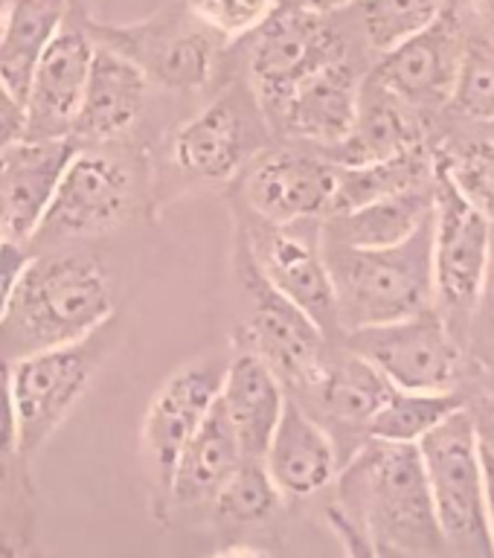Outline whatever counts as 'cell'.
I'll list each match as a JSON object with an SVG mask.
<instances>
[{"mask_svg": "<svg viewBox=\"0 0 494 558\" xmlns=\"http://www.w3.org/2000/svg\"><path fill=\"white\" fill-rule=\"evenodd\" d=\"M332 526L358 556H436L445 553L419 448L370 439L340 462Z\"/></svg>", "mask_w": 494, "mask_h": 558, "instance_id": "cell-1", "label": "cell"}, {"mask_svg": "<svg viewBox=\"0 0 494 558\" xmlns=\"http://www.w3.org/2000/svg\"><path fill=\"white\" fill-rule=\"evenodd\" d=\"M113 317L111 279L96 256L47 247L33 256L0 317V357L33 355L82 338Z\"/></svg>", "mask_w": 494, "mask_h": 558, "instance_id": "cell-2", "label": "cell"}, {"mask_svg": "<svg viewBox=\"0 0 494 558\" xmlns=\"http://www.w3.org/2000/svg\"><path fill=\"white\" fill-rule=\"evenodd\" d=\"M431 218L390 247H347L321 235L344 335L434 308Z\"/></svg>", "mask_w": 494, "mask_h": 558, "instance_id": "cell-3", "label": "cell"}, {"mask_svg": "<svg viewBox=\"0 0 494 558\" xmlns=\"http://www.w3.org/2000/svg\"><path fill=\"white\" fill-rule=\"evenodd\" d=\"M140 201L143 174L137 157L117 151L111 143H79L29 244L47 251L117 230L137 213Z\"/></svg>", "mask_w": 494, "mask_h": 558, "instance_id": "cell-4", "label": "cell"}, {"mask_svg": "<svg viewBox=\"0 0 494 558\" xmlns=\"http://www.w3.org/2000/svg\"><path fill=\"white\" fill-rule=\"evenodd\" d=\"M117 320H105L82 338L9 361L17 413V457L29 460L73 413L94 375L117 347Z\"/></svg>", "mask_w": 494, "mask_h": 558, "instance_id": "cell-5", "label": "cell"}, {"mask_svg": "<svg viewBox=\"0 0 494 558\" xmlns=\"http://www.w3.org/2000/svg\"><path fill=\"white\" fill-rule=\"evenodd\" d=\"M445 553L494 556L486 523L483 448L474 418L466 408L454 410L417 442Z\"/></svg>", "mask_w": 494, "mask_h": 558, "instance_id": "cell-6", "label": "cell"}, {"mask_svg": "<svg viewBox=\"0 0 494 558\" xmlns=\"http://www.w3.org/2000/svg\"><path fill=\"white\" fill-rule=\"evenodd\" d=\"M233 268L244 300V320L236 329V349H248L274 369L286 390H303L326 364V335L317 323L270 286L248 244L236 233Z\"/></svg>", "mask_w": 494, "mask_h": 558, "instance_id": "cell-7", "label": "cell"}, {"mask_svg": "<svg viewBox=\"0 0 494 558\" xmlns=\"http://www.w3.org/2000/svg\"><path fill=\"white\" fill-rule=\"evenodd\" d=\"M268 137L270 125L260 96L248 76L236 78L192 120L172 131L169 163L186 183L233 181L268 146Z\"/></svg>", "mask_w": 494, "mask_h": 558, "instance_id": "cell-8", "label": "cell"}, {"mask_svg": "<svg viewBox=\"0 0 494 558\" xmlns=\"http://www.w3.org/2000/svg\"><path fill=\"white\" fill-rule=\"evenodd\" d=\"M492 221L471 207L454 183L434 169V218H431V259H434V308L448 329H466L480 308L486 282Z\"/></svg>", "mask_w": 494, "mask_h": 558, "instance_id": "cell-9", "label": "cell"}, {"mask_svg": "<svg viewBox=\"0 0 494 558\" xmlns=\"http://www.w3.org/2000/svg\"><path fill=\"white\" fill-rule=\"evenodd\" d=\"M236 233L242 235L253 262L279 294H286L297 308H303L326 338L340 335L335 288L323 259L317 218L274 225L242 209L236 221Z\"/></svg>", "mask_w": 494, "mask_h": 558, "instance_id": "cell-10", "label": "cell"}, {"mask_svg": "<svg viewBox=\"0 0 494 558\" xmlns=\"http://www.w3.org/2000/svg\"><path fill=\"white\" fill-rule=\"evenodd\" d=\"M230 355H201L174 369L148 404L140 427V462L146 471L157 514L169 512V480L183 445L207 416L225 381Z\"/></svg>", "mask_w": 494, "mask_h": 558, "instance_id": "cell-11", "label": "cell"}, {"mask_svg": "<svg viewBox=\"0 0 494 558\" xmlns=\"http://www.w3.org/2000/svg\"><path fill=\"white\" fill-rule=\"evenodd\" d=\"M347 349L366 357L399 390H454L462 373L457 335L436 308L347 331Z\"/></svg>", "mask_w": 494, "mask_h": 558, "instance_id": "cell-12", "label": "cell"}, {"mask_svg": "<svg viewBox=\"0 0 494 558\" xmlns=\"http://www.w3.org/2000/svg\"><path fill=\"white\" fill-rule=\"evenodd\" d=\"M248 38V82L265 113L312 70L347 56L344 38L332 29L326 15L300 7H274Z\"/></svg>", "mask_w": 494, "mask_h": 558, "instance_id": "cell-13", "label": "cell"}, {"mask_svg": "<svg viewBox=\"0 0 494 558\" xmlns=\"http://www.w3.org/2000/svg\"><path fill=\"white\" fill-rule=\"evenodd\" d=\"M338 163L317 148H262L239 172V201L251 216L291 225L329 213Z\"/></svg>", "mask_w": 494, "mask_h": 558, "instance_id": "cell-14", "label": "cell"}, {"mask_svg": "<svg viewBox=\"0 0 494 558\" xmlns=\"http://www.w3.org/2000/svg\"><path fill=\"white\" fill-rule=\"evenodd\" d=\"M99 44L125 52L137 61L148 82L195 94L213 82L218 68V38L209 26H204L190 12V21H157V24L125 26V29H94Z\"/></svg>", "mask_w": 494, "mask_h": 558, "instance_id": "cell-15", "label": "cell"}, {"mask_svg": "<svg viewBox=\"0 0 494 558\" xmlns=\"http://www.w3.org/2000/svg\"><path fill=\"white\" fill-rule=\"evenodd\" d=\"M462 50L466 41L448 3L425 29L382 52L370 78L410 108H439L454 94Z\"/></svg>", "mask_w": 494, "mask_h": 558, "instance_id": "cell-16", "label": "cell"}, {"mask_svg": "<svg viewBox=\"0 0 494 558\" xmlns=\"http://www.w3.org/2000/svg\"><path fill=\"white\" fill-rule=\"evenodd\" d=\"M361 99V78L347 56L329 61L303 76L277 108L265 113L270 131L305 143L317 151H332L352 129Z\"/></svg>", "mask_w": 494, "mask_h": 558, "instance_id": "cell-17", "label": "cell"}, {"mask_svg": "<svg viewBox=\"0 0 494 558\" xmlns=\"http://www.w3.org/2000/svg\"><path fill=\"white\" fill-rule=\"evenodd\" d=\"M94 50V35L85 26L68 21L59 26L26 85V137H70Z\"/></svg>", "mask_w": 494, "mask_h": 558, "instance_id": "cell-18", "label": "cell"}, {"mask_svg": "<svg viewBox=\"0 0 494 558\" xmlns=\"http://www.w3.org/2000/svg\"><path fill=\"white\" fill-rule=\"evenodd\" d=\"M76 146L73 137H24L0 151V227L7 239L29 244Z\"/></svg>", "mask_w": 494, "mask_h": 558, "instance_id": "cell-19", "label": "cell"}, {"mask_svg": "<svg viewBox=\"0 0 494 558\" xmlns=\"http://www.w3.org/2000/svg\"><path fill=\"white\" fill-rule=\"evenodd\" d=\"M96 41V38H94ZM148 76L137 61L96 41L85 94L79 102L70 137L76 143H117L146 111Z\"/></svg>", "mask_w": 494, "mask_h": 558, "instance_id": "cell-20", "label": "cell"}, {"mask_svg": "<svg viewBox=\"0 0 494 558\" xmlns=\"http://www.w3.org/2000/svg\"><path fill=\"white\" fill-rule=\"evenodd\" d=\"M262 465L282 500H305L335 483L340 453L329 430L294 396H288L274 436L262 453Z\"/></svg>", "mask_w": 494, "mask_h": 558, "instance_id": "cell-21", "label": "cell"}, {"mask_svg": "<svg viewBox=\"0 0 494 558\" xmlns=\"http://www.w3.org/2000/svg\"><path fill=\"white\" fill-rule=\"evenodd\" d=\"M288 392L274 369L248 349H236L227 364L218 401L225 408L244 460H262L277 427Z\"/></svg>", "mask_w": 494, "mask_h": 558, "instance_id": "cell-22", "label": "cell"}, {"mask_svg": "<svg viewBox=\"0 0 494 558\" xmlns=\"http://www.w3.org/2000/svg\"><path fill=\"white\" fill-rule=\"evenodd\" d=\"M300 392L309 396V413L321 425H335L344 434H361L366 439V425L393 392V384L375 369L366 357L349 352L340 357H326L314 381Z\"/></svg>", "mask_w": 494, "mask_h": 558, "instance_id": "cell-23", "label": "cell"}, {"mask_svg": "<svg viewBox=\"0 0 494 558\" xmlns=\"http://www.w3.org/2000/svg\"><path fill=\"white\" fill-rule=\"evenodd\" d=\"M419 143H425V140H422V125L417 120V108H410L399 96L384 90L378 82L366 78L361 82V99H358L352 129L344 143H338L326 155L340 166H361L396 157Z\"/></svg>", "mask_w": 494, "mask_h": 558, "instance_id": "cell-24", "label": "cell"}, {"mask_svg": "<svg viewBox=\"0 0 494 558\" xmlns=\"http://www.w3.org/2000/svg\"><path fill=\"white\" fill-rule=\"evenodd\" d=\"M242 462V451L236 442V434L225 416L221 401H213L207 416L201 418L195 434L186 439L183 451L178 453L172 480H169V509H195L209 504L221 488L236 465Z\"/></svg>", "mask_w": 494, "mask_h": 558, "instance_id": "cell-25", "label": "cell"}, {"mask_svg": "<svg viewBox=\"0 0 494 558\" xmlns=\"http://www.w3.org/2000/svg\"><path fill=\"white\" fill-rule=\"evenodd\" d=\"M431 213H434V183L393 192L344 213H329L321 221V235L326 242L347 244V247H390L405 242L417 227L425 225Z\"/></svg>", "mask_w": 494, "mask_h": 558, "instance_id": "cell-26", "label": "cell"}, {"mask_svg": "<svg viewBox=\"0 0 494 558\" xmlns=\"http://www.w3.org/2000/svg\"><path fill=\"white\" fill-rule=\"evenodd\" d=\"M68 21V0H7L0 21V78L24 99L35 64Z\"/></svg>", "mask_w": 494, "mask_h": 558, "instance_id": "cell-27", "label": "cell"}, {"mask_svg": "<svg viewBox=\"0 0 494 558\" xmlns=\"http://www.w3.org/2000/svg\"><path fill=\"white\" fill-rule=\"evenodd\" d=\"M434 169L436 155L427 151L425 143H419V146L408 148V151H401L396 157H387V160H375V163H338V186H335L329 213L361 207L366 201L384 198V195H393V192L427 186V183H434Z\"/></svg>", "mask_w": 494, "mask_h": 558, "instance_id": "cell-28", "label": "cell"}, {"mask_svg": "<svg viewBox=\"0 0 494 558\" xmlns=\"http://www.w3.org/2000/svg\"><path fill=\"white\" fill-rule=\"evenodd\" d=\"M462 408V399L454 390H399L393 387L382 408L366 425L370 439L384 442L417 445L422 436L434 430L445 416Z\"/></svg>", "mask_w": 494, "mask_h": 558, "instance_id": "cell-29", "label": "cell"}, {"mask_svg": "<svg viewBox=\"0 0 494 558\" xmlns=\"http://www.w3.org/2000/svg\"><path fill=\"white\" fill-rule=\"evenodd\" d=\"M209 506L221 521L236 523V526H253V523H265L277 514V509L282 506V495L268 477L262 460H244L242 457V462L221 483Z\"/></svg>", "mask_w": 494, "mask_h": 558, "instance_id": "cell-30", "label": "cell"}, {"mask_svg": "<svg viewBox=\"0 0 494 558\" xmlns=\"http://www.w3.org/2000/svg\"><path fill=\"white\" fill-rule=\"evenodd\" d=\"M358 7L366 41L378 52H387L436 21L448 0H361Z\"/></svg>", "mask_w": 494, "mask_h": 558, "instance_id": "cell-31", "label": "cell"}, {"mask_svg": "<svg viewBox=\"0 0 494 558\" xmlns=\"http://www.w3.org/2000/svg\"><path fill=\"white\" fill-rule=\"evenodd\" d=\"M436 169L494 225V140L469 143L448 157L436 155Z\"/></svg>", "mask_w": 494, "mask_h": 558, "instance_id": "cell-32", "label": "cell"}, {"mask_svg": "<svg viewBox=\"0 0 494 558\" xmlns=\"http://www.w3.org/2000/svg\"><path fill=\"white\" fill-rule=\"evenodd\" d=\"M451 99L466 117L478 122L494 120V47L466 41Z\"/></svg>", "mask_w": 494, "mask_h": 558, "instance_id": "cell-33", "label": "cell"}, {"mask_svg": "<svg viewBox=\"0 0 494 558\" xmlns=\"http://www.w3.org/2000/svg\"><path fill=\"white\" fill-rule=\"evenodd\" d=\"M201 24L225 41H242L274 12L277 0H183Z\"/></svg>", "mask_w": 494, "mask_h": 558, "instance_id": "cell-34", "label": "cell"}, {"mask_svg": "<svg viewBox=\"0 0 494 558\" xmlns=\"http://www.w3.org/2000/svg\"><path fill=\"white\" fill-rule=\"evenodd\" d=\"M17 460V413L12 399V366L0 357V483L9 477L12 462Z\"/></svg>", "mask_w": 494, "mask_h": 558, "instance_id": "cell-35", "label": "cell"}, {"mask_svg": "<svg viewBox=\"0 0 494 558\" xmlns=\"http://www.w3.org/2000/svg\"><path fill=\"white\" fill-rule=\"evenodd\" d=\"M29 259H33V253H29L26 242H17V239H3L0 242V317L12 303L15 288L24 277Z\"/></svg>", "mask_w": 494, "mask_h": 558, "instance_id": "cell-36", "label": "cell"}, {"mask_svg": "<svg viewBox=\"0 0 494 558\" xmlns=\"http://www.w3.org/2000/svg\"><path fill=\"white\" fill-rule=\"evenodd\" d=\"M26 137V108L24 99L12 94L7 82L0 78V151L17 140Z\"/></svg>", "mask_w": 494, "mask_h": 558, "instance_id": "cell-37", "label": "cell"}, {"mask_svg": "<svg viewBox=\"0 0 494 558\" xmlns=\"http://www.w3.org/2000/svg\"><path fill=\"white\" fill-rule=\"evenodd\" d=\"M471 418H474V430H478L480 448L494 457V399L486 401V408H483V413H480V416H474V413H471Z\"/></svg>", "mask_w": 494, "mask_h": 558, "instance_id": "cell-38", "label": "cell"}, {"mask_svg": "<svg viewBox=\"0 0 494 558\" xmlns=\"http://www.w3.org/2000/svg\"><path fill=\"white\" fill-rule=\"evenodd\" d=\"M483 483H486L489 538H492V549H494V457L489 451H483Z\"/></svg>", "mask_w": 494, "mask_h": 558, "instance_id": "cell-39", "label": "cell"}, {"mask_svg": "<svg viewBox=\"0 0 494 558\" xmlns=\"http://www.w3.org/2000/svg\"><path fill=\"white\" fill-rule=\"evenodd\" d=\"M361 0H291L288 7L312 9V12H321V15H329V12H338V9L358 7Z\"/></svg>", "mask_w": 494, "mask_h": 558, "instance_id": "cell-40", "label": "cell"}, {"mask_svg": "<svg viewBox=\"0 0 494 558\" xmlns=\"http://www.w3.org/2000/svg\"><path fill=\"white\" fill-rule=\"evenodd\" d=\"M480 305H489V312L494 317V225H492V247H489V268H486V282H483V296Z\"/></svg>", "mask_w": 494, "mask_h": 558, "instance_id": "cell-41", "label": "cell"}, {"mask_svg": "<svg viewBox=\"0 0 494 558\" xmlns=\"http://www.w3.org/2000/svg\"><path fill=\"white\" fill-rule=\"evenodd\" d=\"M218 556H230V558H242V556H268L265 549L262 547H242V544H236V547H225V549H218Z\"/></svg>", "mask_w": 494, "mask_h": 558, "instance_id": "cell-42", "label": "cell"}, {"mask_svg": "<svg viewBox=\"0 0 494 558\" xmlns=\"http://www.w3.org/2000/svg\"><path fill=\"white\" fill-rule=\"evenodd\" d=\"M17 549L12 547V544H9V535H7V530H3V523H0V558L3 556H15Z\"/></svg>", "mask_w": 494, "mask_h": 558, "instance_id": "cell-43", "label": "cell"}, {"mask_svg": "<svg viewBox=\"0 0 494 558\" xmlns=\"http://www.w3.org/2000/svg\"><path fill=\"white\" fill-rule=\"evenodd\" d=\"M3 12H7V0H0V21H3Z\"/></svg>", "mask_w": 494, "mask_h": 558, "instance_id": "cell-44", "label": "cell"}, {"mask_svg": "<svg viewBox=\"0 0 494 558\" xmlns=\"http://www.w3.org/2000/svg\"><path fill=\"white\" fill-rule=\"evenodd\" d=\"M3 239H7V233H3V227H0V242H3Z\"/></svg>", "mask_w": 494, "mask_h": 558, "instance_id": "cell-45", "label": "cell"}, {"mask_svg": "<svg viewBox=\"0 0 494 558\" xmlns=\"http://www.w3.org/2000/svg\"><path fill=\"white\" fill-rule=\"evenodd\" d=\"M483 3H489V7H494V0H483Z\"/></svg>", "mask_w": 494, "mask_h": 558, "instance_id": "cell-46", "label": "cell"}, {"mask_svg": "<svg viewBox=\"0 0 494 558\" xmlns=\"http://www.w3.org/2000/svg\"><path fill=\"white\" fill-rule=\"evenodd\" d=\"M489 125H492V140H494V120H492V122H489Z\"/></svg>", "mask_w": 494, "mask_h": 558, "instance_id": "cell-47", "label": "cell"}]
</instances>
